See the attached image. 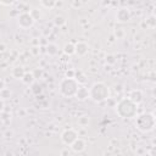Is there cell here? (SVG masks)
Wrapping results in <instances>:
<instances>
[{
  "mask_svg": "<svg viewBox=\"0 0 156 156\" xmlns=\"http://www.w3.org/2000/svg\"><path fill=\"white\" fill-rule=\"evenodd\" d=\"M115 107L117 115L122 118H134L138 116V105H135L128 98L121 99Z\"/></svg>",
  "mask_w": 156,
  "mask_h": 156,
  "instance_id": "cell-1",
  "label": "cell"
},
{
  "mask_svg": "<svg viewBox=\"0 0 156 156\" xmlns=\"http://www.w3.org/2000/svg\"><path fill=\"white\" fill-rule=\"evenodd\" d=\"M89 99L94 102H104L110 99V88L104 82H95L89 88Z\"/></svg>",
  "mask_w": 156,
  "mask_h": 156,
  "instance_id": "cell-2",
  "label": "cell"
},
{
  "mask_svg": "<svg viewBox=\"0 0 156 156\" xmlns=\"http://www.w3.org/2000/svg\"><path fill=\"white\" fill-rule=\"evenodd\" d=\"M155 123H156V121H155V115L154 113L146 112V113H141V115L136 116L135 126L143 133L151 132L155 128Z\"/></svg>",
  "mask_w": 156,
  "mask_h": 156,
  "instance_id": "cell-3",
  "label": "cell"
},
{
  "mask_svg": "<svg viewBox=\"0 0 156 156\" xmlns=\"http://www.w3.org/2000/svg\"><path fill=\"white\" fill-rule=\"evenodd\" d=\"M79 83L74 78H63L60 82V94L65 98H72L76 95L77 89L79 88Z\"/></svg>",
  "mask_w": 156,
  "mask_h": 156,
  "instance_id": "cell-4",
  "label": "cell"
},
{
  "mask_svg": "<svg viewBox=\"0 0 156 156\" xmlns=\"http://www.w3.org/2000/svg\"><path fill=\"white\" fill-rule=\"evenodd\" d=\"M34 20L33 17L30 16V13L28 11H24V12H21L18 16H17V23L18 26L22 28V29H28L30 27H33L34 24Z\"/></svg>",
  "mask_w": 156,
  "mask_h": 156,
  "instance_id": "cell-5",
  "label": "cell"
},
{
  "mask_svg": "<svg viewBox=\"0 0 156 156\" xmlns=\"http://www.w3.org/2000/svg\"><path fill=\"white\" fill-rule=\"evenodd\" d=\"M77 138H78V133L73 128H67L61 133V141L68 146H71Z\"/></svg>",
  "mask_w": 156,
  "mask_h": 156,
  "instance_id": "cell-6",
  "label": "cell"
},
{
  "mask_svg": "<svg viewBox=\"0 0 156 156\" xmlns=\"http://www.w3.org/2000/svg\"><path fill=\"white\" fill-rule=\"evenodd\" d=\"M130 11L127 9V7H121L117 10V13H116V20L121 23H126L130 20Z\"/></svg>",
  "mask_w": 156,
  "mask_h": 156,
  "instance_id": "cell-7",
  "label": "cell"
},
{
  "mask_svg": "<svg viewBox=\"0 0 156 156\" xmlns=\"http://www.w3.org/2000/svg\"><path fill=\"white\" fill-rule=\"evenodd\" d=\"M85 146H87L85 140H83L82 138H77V139L73 141V144L71 145V149H72L73 152L80 154V152H83V151L85 150Z\"/></svg>",
  "mask_w": 156,
  "mask_h": 156,
  "instance_id": "cell-8",
  "label": "cell"
},
{
  "mask_svg": "<svg viewBox=\"0 0 156 156\" xmlns=\"http://www.w3.org/2000/svg\"><path fill=\"white\" fill-rule=\"evenodd\" d=\"M128 99H129L130 101H133L135 105H139V104L143 101V99H144L143 91H141L140 89H133V90L129 93Z\"/></svg>",
  "mask_w": 156,
  "mask_h": 156,
  "instance_id": "cell-9",
  "label": "cell"
},
{
  "mask_svg": "<svg viewBox=\"0 0 156 156\" xmlns=\"http://www.w3.org/2000/svg\"><path fill=\"white\" fill-rule=\"evenodd\" d=\"M89 51V45L84 41H78L77 44H74V54H77L78 56H84L87 55Z\"/></svg>",
  "mask_w": 156,
  "mask_h": 156,
  "instance_id": "cell-10",
  "label": "cell"
},
{
  "mask_svg": "<svg viewBox=\"0 0 156 156\" xmlns=\"http://www.w3.org/2000/svg\"><path fill=\"white\" fill-rule=\"evenodd\" d=\"M74 96L79 101H84V100L89 99V88H87L85 85H79V88L77 89V93H76Z\"/></svg>",
  "mask_w": 156,
  "mask_h": 156,
  "instance_id": "cell-11",
  "label": "cell"
},
{
  "mask_svg": "<svg viewBox=\"0 0 156 156\" xmlns=\"http://www.w3.org/2000/svg\"><path fill=\"white\" fill-rule=\"evenodd\" d=\"M24 73H26V71H24V68H23L22 66H15V67L12 68V71H11V76H12V78H15V79H20V80L23 78Z\"/></svg>",
  "mask_w": 156,
  "mask_h": 156,
  "instance_id": "cell-12",
  "label": "cell"
},
{
  "mask_svg": "<svg viewBox=\"0 0 156 156\" xmlns=\"http://www.w3.org/2000/svg\"><path fill=\"white\" fill-rule=\"evenodd\" d=\"M21 80H22V83L26 84V85H33V83H34L35 79H34V76H33L32 72H26L24 76H23V78H22Z\"/></svg>",
  "mask_w": 156,
  "mask_h": 156,
  "instance_id": "cell-13",
  "label": "cell"
},
{
  "mask_svg": "<svg viewBox=\"0 0 156 156\" xmlns=\"http://www.w3.org/2000/svg\"><path fill=\"white\" fill-rule=\"evenodd\" d=\"M63 52L67 55V56H71V55H73L74 54V44L73 43H66L65 45H63Z\"/></svg>",
  "mask_w": 156,
  "mask_h": 156,
  "instance_id": "cell-14",
  "label": "cell"
},
{
  "mask_svg": "<svg viewBox=\"0 0 156 156\" xmlns=\"http://www.w3.org/2000/svg\"><path fill=\"white\" fill-rule=\"evenodd\" d=\"M12 96V91H11V89H9V88H2V89H0V99L1 100H7V99H10Z\"/></svg>",
  "mask_w": 156,
  "mask_h": 156,
  "instance_id": "cell-15",
  "label": "cell"
},
{
  "mask_svg": "<svg viewBox=\"0 0 156 156\" xmlns=\"http://www.w3.org/2000/svg\"><path fill=\"white\" fill-rule=\"evenodd\" d=\"M39 4H40L41 7H44V9H46V10H51V9L56 5V2H55L54 0H41Z\"/></svg>",
  "mask_w": 156,
  "mask_h": 156,
  "instance_id": "cell-16",
  "label": "cell"
},
{
  "mask_svg": "<svg viewBox=\"0 0 156 156\" xmlns=\"http://www.w3.org/2000/svg\"><path fill=\"white\" fill-rule=\"evenodd\" d=\"M57 51H58V48H57V45L56 44H54V43H49L48 44V46H46V52L49 54V55H56L57 54Z\"/></svg>",
  "mask_w": 156,
  "mask_h": 156,
  "instance_id": "cell-17",
  "label": "cell"
},
{
  "mask_svg": "<svg viewBox=\"0 0 156 156\" xmlns=\"http://www.w3.org/2000/svg\"><path fill=\"white\" fill-rule=\"evenodd\" d=\"M54 23H55V26H57V27H62V26L66 23V20H65L63 16H56V17L54 18Z\"/></svg>",
  "mask_w": 156,
  "mask_h": 156,
  "instance_id": "cell-18",
  "label": "cell"
},
{
  "mask_svg": "<svg viewBox=\"0 0 156 156\" xmlns=\"http://www.w3.org/2000/svg\"><path fill=\"white\" fill-rule=\"evenodd\" d=\"M113 34H115V37H116L117 39H123L124 35H126V32H124L123 28H116L115 32H113Z\"/></svg>",
  "mask_w": 156,
  "mask_h": 156,
  "instance_id": "cell-19",
  "label": "cell"
},
{
  "mask_svg": "<svg viewBox=\"0 0 156 156\" xmlns=\"http://www.w3.org/2000/svg\"><path fill=\"white\" fill-rule=\"evenodd\" d=\"M88 123H89V117L88 116H80V117H78V124L79 126H82V127H84V126H88Z\"/></svg>",
  "mask_w": 156,
  "mask_h": 156,
  "instance_id": "cell-20",
  "label": "cell"
},
{
  "mask_svg": "<svg viewBox=\"0 0 156 156\" xmlns=\"http://www.w3.org/2000/svg\"><path fill=\"white\" fill-rule=\"evenodd\" d=\"M29 13H30V16L33 17V20L35 21V20H39L40 18V11H38V9H33V10H30L29 11Z\"/></svg>",
  "mask_w": 156,
  "mask_h": 156,
  "instance_id": "cell-21",
  "label": "cell"
},
{
  "mask_svg": "<svg viewBox=\"0 0 156 156\" xmlns=\"http://www.w3.org/2000/svg\"><path fill=\"white\" fill-rule=\"evenodd\" d=\"M32 73H33V76H34V79H38V78H40V77L43 76V69H41V68H35Z\"/></svg>",
  "mask_w": 156,
  "mask_h": 156,
  "instance_id": "cell-22",
  "label": "cell"
},
{
  "mask_svg": "<svg viewBox=\"0 0 156 156\" xmlns=\"http://www.w3.org/2000/svg\"><path fill=\"white\" fill-rule=\"evenodd\" d=\"M76 76V71L74 69H67L65 73V78H74Z\"/></svg>",
  "mask_w": 156,
  "mask_h": 156,
  "instance_id": "cell-23",
  "label": "cell"
},
{
  "mask_svg": "<svg viewBox=\"0 0 156 156\" xmlns=\"http://www.w3.org/2000/svg\"><path fill=\"white\" fill-rule=\"evenodd\" d=\"M150 26V27H155L156 22H155V16H150L147 20H146V26Z\"/></svg>",
  "mask_w": 156,
  "mask_h": 156,
  "instance_id": "cell-24",
  "label": "cell"
},
{
  "mask_svg": "<svg viewBox=\"0 0 156 156\" xmlns=\"http://www.w3.org/2000/svg\"><path fill=\"white\" fill-rule=\"evenodd\" d=\"M115 61H116V60H115V56H113V55H107V56H106V62H107V63H111V65H112V63H115Z\"/></svg>",
  "mask_w": 156,
  "mask_h": 156,
  "instance_id": "cell-25",
  "label": "cell"
},
{
  "mask_svg": "<svg viewBox=\"0 0 156 156\" xmlns=\"http://www.w3.org/2000/svg\"><path fill=\"white\" fill-rule=\"evenodd\" d=\"M4 110H5V101L0 99V115L4 112Z\"/></svg>",
  "mask_w": 156,
  "mask_h": 156,
  "instance_id": "cell-26",
  "label": "cell"
},
{
  "mask_svg": "<svg viewBox=\"0 0 156 156\" xmlns=\"http://www.w3.org/2000/svg\"><path fill=\"white\" fill-rule=\"evenodd\" d=\"M61 156H69V151H68V149H63V150L61 151Z\"/></svg>",
  "mask_w": 156,
  "mask_h": 156,
  "instance_id": "cell-27",
  "label": "cell"
},
{
  "mask_svg": "<svg viewBox=\"0 0 156 156\" xmlns=\"http://www.w3.org/2000/svg\"><path fill=\"white\" fill-rule=\"evenodd\" d=\"M6 50V45L4 43H0V52H4Z\"/></svg>",
  "mask_w": 156,
  "mask_h": 156,
  "instance_id": "cell-28",
  "label": "cell"
},
{
  "mask_svg": "<svg viewBox=\"0 0 156 156\" xmlns=\"http://www.w3.org/2000/svg\"><path fill=\"white\" fill-rule=\"evenodd\" d=\"M80 5H82V2H79V1H78V2H77V1H74V2H72V6H77V7H79Z\"/></svg>",
  "mask_w": 156,
  "mask_h": 156,
  "instance_id": "cell-29",
  "label": "cell"
},
{
  "mask_svg": "<svg viewBox=\"0 0 156 156\" xmlns=\"http://www.w3.org/2000/svg\"><path fill=\"white\" fill-rule=\"evenodd\" d=\"M20 115H21V116H24V115H26V111H24V110H21V111L18 110V116H20Z\"/></svg>",
  "mask_w": 156,
  "mask_h": 156,
  "instance_id": "cell-30",
  "label": "cell"
},
{
  "mask_svg": "<svg viewBox=\"0 0 156 156\" xmlns=\"http://www.w3.org/2000/svg\"><path fill=\"white\" fill-rule=\"evenodd\" d=\"M2 88H5V87H4V82L0 80V89H2Z\"/></svg>",
  "mask_w": 156,
  "mask_h": 156,
  "instance_id": "cell-31",
  "label": "cell"
}]
</instances>
